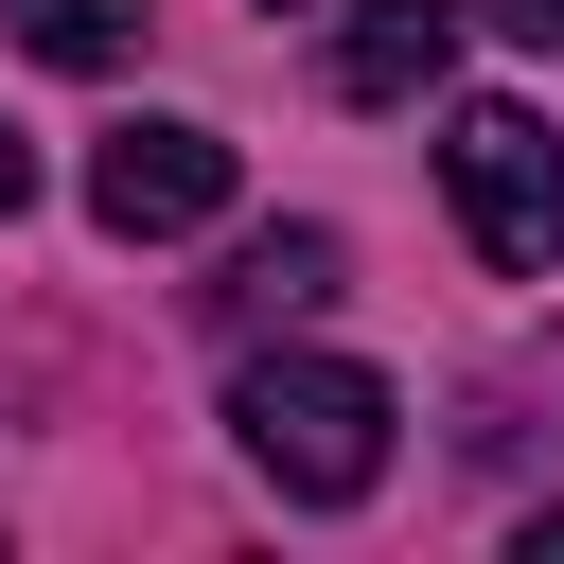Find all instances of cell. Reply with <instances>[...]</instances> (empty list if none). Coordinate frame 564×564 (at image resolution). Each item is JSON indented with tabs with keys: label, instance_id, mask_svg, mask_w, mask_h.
Listing matches in <instances>:
<instances>
[{
	"label": "cell",
	"instance_id": "5",
	"mask_svg": "<svg viewBox=\"0 0 564 564\" xmlns=\"http://www.w3.org/2000/svg\"><path fill=\"white\" fill-rule=\"evenodd\" d=\"M335 300V229H264V247H229V282H212V317H317Z\"/></svg>",
	"mask_w": 564,
	"mask_h": 564
},
{
	"label": "cell",
	"instance_id": "2",
	"mask_svg": "<svg viewBox=\"0 0 564 564\" xmlns=\"http://www.w3.org/2000/svg\"><path fill=\"white\" fill-rule=\"evenodd\" d=\"M441 194H458V229H476L494 282H546L564 264V141L529 106H458L441 123Z\"/></svg>",
	"mask_w": 564,
	"mask_h": 564
},
{
	"label": "cell",
	"instance_id": "8",
	"mask_svg": "<svg viewBox=\"0 0 564 564\" xmlns=\"http://www.w3.org/2000/svg\"><path fill=\"white\" fill-rule=\"evenodd\" d=\"M18 212H35V141L0 123V229H18Z\"/></svg>",
	"mask_w": 564,
	"mask_h": 564
},
{
	"label": "cell",
	"instance_id": "1",
	"mask_svg": "<svg viewBox=\"0 0 564 564\" xmlns=\"http://www.w3.org/2000/svg\"><path fill=\"white\" fill-rule=\"evenodd\" d=\"M229 441H247V476L282 511H352L388 476V388L352 352H247L229 370Z\"/></svg>",
	"mask_w": 564,
	"mask_h": 564
},
{
	"label": "cell",
	"instance_id": "9",
	"mask_svg": "<svg viewBox=\"0 0 564 564\" xmlns=\"http://www.w3.org/2000/svg\"><path fill=\"white\" fill-rule=\"evenodd\" d=\"M529 564H564V511H529Z\"/></svg>",
	"mask_w": 564,
	"mask_h": 564
},
{
	"label": "cell",
	"instance_id": "7",
	"mask_svg": "<svg viewBox=\"0 0 564 564\" xmlns=\"http://www.w3.org/2000/svg\"><path fill=\"white\" fill-rule=\"evenodd\" d=\"M458 18H494L511 53H564V0H458Z\"/></svg>",
	"mask_w": 564,
	"mask_h": 564
},
{
	"label": "cell",
	"instance_id": "4",
	"mask_svg": "<svg viewBox=\"0 0 564 564\" xmlns=\"http://www.w3.org/2000/svg\"><path fill=\"white\" fill-rule=\"evenodd\" d=\"M441 70H458V0H352L335 18V88L352 106H423Z\"/></svg>",
	"mask_w": 564,
	"mask_h": 564
},
{
	"label": "cell",
	"instance_id": "3",
	"mask_svg": "<svg viewBox=\"0 0 564 564\" xmlns=\"http://www.w3.org/2000/svg\"><path fill=\"white\" fill-rule=\"evenodd\" d=\"M88 212H106L123 247H176V229L229 212V141H212V123H106V141H88Z\"/></svg>",
	"mask_w": 564,
	"mask_h": 564
},
{
	"label": "cell",
	"instance_id": "6",
	"mask_svg": "<svg viewBox=\"0 0 564 564\" xmlns=\"http://www.w3.org/2000/svg\"><path fill=\"white\" fill-rule=\"evenodd\" d=\"M18 18V53H53V70H123L141 53V0H0Z\"/></svg>",
	"mask_w": 564,
	"mask_h": 564
}]
</instances>
